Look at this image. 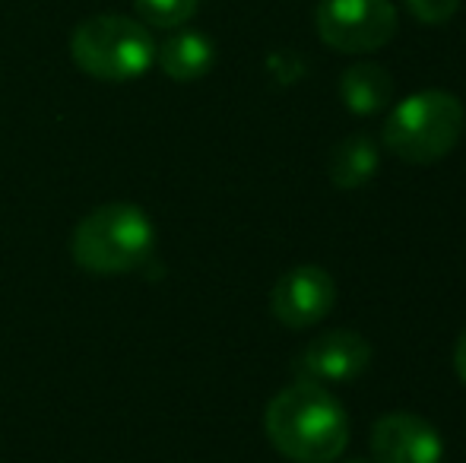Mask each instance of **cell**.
Here are the masks:
<instances>
[{"mask_svg":"<svg viewBox=\"0 0 466 463\" xmlns=\"http://www.w3.org/2000/svg\"><path fill=\"white\" fill-rule=\"evenodd\" d=\"M350 463H365V460H350Z\"/></svg>","mask_w":466,"mask_h":463,"instance_id":"15","label":"cell"},{"mask_svg":"<svg viewBox=\"0 0 466 463\" xmlns=\"http://www.w3.org/2000/svg\"><path fill=\"white\" fill-rule=\"evenodd\" d=\"M137 16L156 29H178L197 13V0H134Z\"/></svg>","mask_w":466,"mask_h":463,"instance_id":"12","label":"cell"},{"mask_svg":"<svg viewBox=\"0 0 466 463\" xmlns=\"http://www.w3.org/2000/svg\"><path fill=\"white\" fill-rule=\"evenodd\" d=\"M337 305V283L324 267L301 264L286 270L270 292L273 317L289 330H308L320 324Z\"/></svg>","mask_w":466,"mask_h":463,"instance_id":"6","label":"cell"},{"mask_svg":"<svg viewBox=\"0 0 466 463\" xmlns=\"http://www.w3.org/2000/svg\"><path fill=\"white\" fill-rule=\"evenodd\" d=\"M454 371H457V377L466 384V330L461 334V340H457V347H454Z\"/></svg>","mask_w":466,"mask_h":463,"instance_id":"14","label":"cell"},{"mask_svg":"<svg viewBox=\"0 0 466 463\" xmlns=\"http://www.w3.org/2000/svg\"><path fill=\"white\" fill-rule=\"evenodd\" d=\"M339 99H343V106L359 117L378 115V112H384L393 99V76L387 74L380 64H371V61L352 64V67L339 76Z\"/></svg>","mask_w":466,"mask_h":463,"instance_id":"10","label":"cell"},{"mask_svg":"<svg viewBox=\"0 0 466 463\" xmlns=\"http://www.w3.org/2000/svg\"><path fill=\"white\" fill-rule=\"evenodd\" d=\"M156 226L134 204H105L80 219L70 241L74 260L98 277H117L153 257Z\"/></svg>","mask_w":466,"mask_h":463,"instance_id":"3","label":"cell"},{"mask_svg":"<svg viewBox=\"0 0 466 463\" xmlns=\"http://www.w3.org/2000/svg\"><path fill=\"white\" fill-rule=\"evenodd\" d=\"M70 57L83 74L105 83H127L156 64V42L143 23L121 13H102L70 35Z\"/></svg>","mask_w":466,"mask_h":463,"instance_id":"4","label":"cell"},{"mask_svg":"<svg viewBox=\"0 0 466 463\" xmlns=\"http://www.w3.org/2000/svg\"><path fill=\"white\" fill-rule=\"evenodd\" d=\"M216 61V48L203 32H175L162 45H156V64L175 83H190L209 74Z\"/></svg>","mask_w":466,"mask_h":463,"instance_id":"9","label":"cell"},{"mask_svg":"<svg viewBox=\"0 0 466 463\" xmlns=\"http://www.w3.org/2000/svg\"><path fill=\"white\" fill-rule=\"evenodd\" d=\"M466 108L454 93L422 89L397 102L384 121V146L406 166H435L461 143Z\"/></svg>","mask_w":466,"mask_h":463,"instance_id":"2","label":"cell"},{"mask_svg":"<svg viewBox=\"0 0 466 463\" xmlns=\"http://www.w3.org/2000/svg\"><path fill=\"white\" fill-rule=\"evenodd\" d=\"M410 13L425 25H444L461 10V0H406Z\"/></svg>","mask_w":466,"mask_h":463,"instance_id":"13","label":"cell"},{"mask_svg":"<svg viewBox=\"0 0 466 463\" xmlns=\"http://www.w3.org/2000/svg\"><path fill=\"white\" fill-rule=\"evenodd\" d=\"M270 445L292 463H337L350 445L346 407L314 381L282 388L264 413Z\"/></svg>","mask_w":466,"mask_h":463,"instance_id":"1","label":"cell"},{"mask_svg":"<svg viewBox=\"0 0 466 463\" xmlns=\"http://www.w3.org/2000/svg\"><path fill=\"white\" fill-rule=\"evenodd\" d=\"M380 153L378 143L369 134H352L346 140H339L327 162V175H330L333 187L339 191H359L378 175Z\"/></svg>","mask_w":466,"mask_h":463,"instance_id":"11","label":"cell"},{"mask_svg":"<svg viewBox=\"0 0 466 463\" xmlns=\"http://www.w3.org/2000/svg\"><path fill=\"white\" fill-rule=\"evenodd\" d=\"M318 35L343 55H369L397 35V6L390 0H320Z\"/></svg>","mask_w":466,"mask_h":463,"instance_id":"5","label":"cell"},{"mask_svg":"<svg viewBox=\"0 0 466 463\" xmlns=\"http://www.w3.org/2000/svg\"><path fill=\"white\" fill-rule=\"evenodd\" d=\"M371 365V347L356 330H327L311 340L295 358V371L301 381L314 384H343L359 377Z\"/></svg>","mask_w":466,"mask_h":463,"instance_id":"7","label":"cell"},{"mask_svg":"<svg viewBox=\"0 0 466 463\" xmlns=\"http://www.w3.org/2000/svg\"><path fill=\"white\" fill-rule=\"evenodd\" d=\"M374 463H441L444 441L429 419L416 413H387L371 428Z\"/></svg>","mask_w":466,"mask_h":463,"instance_id":"8","label":"cell"}]
</instances>
